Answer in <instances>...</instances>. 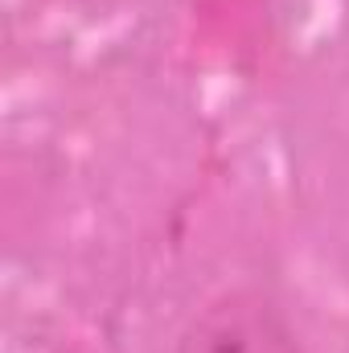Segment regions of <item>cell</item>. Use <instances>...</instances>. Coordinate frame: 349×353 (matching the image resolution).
<instances>
[{
  "mask_svg": "<svg viewBox=\"0 0 349 353\" xmlns=\"http://www.w3.org/2000/svg\"><path fill=\"white\" fill-rule=\"evenodd\" d=\"M177 353H300V345L263 296L230 292L193 316Z\"/></svg>",
  "mask_w": 349,
  "mask_h": 353,
  "instance_id": "1",
  "label": "cell"
}]
</instances>
